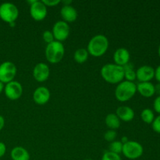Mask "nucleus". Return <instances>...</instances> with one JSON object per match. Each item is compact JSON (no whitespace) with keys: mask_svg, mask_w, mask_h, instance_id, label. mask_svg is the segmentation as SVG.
<instances>
[{"mask_svg":"<svg viewBox=\"0 0 160 160\" xmlns=\"http://www.w3.org/2000/svg\"><path fill=\"white\" fill-rule=\"evenodd\" d=\"M131 58V54L129 51L125 48H119L114 52L113 60L115 64L123 67L128 63Z\"/></svg>","mask_w":160,"mask_h":160,"instance_id":"obj_14","label":"nucleus"},{"mask_svg":"<svg viewBox=\"0 0 160 160\" xmlns=\"http://www.w3.org/2000/svg\"><path fill=\"white\" fill-rule=\"evenodd\" d=\"M102 160H122V159L119 154L107 151L103 154Z\"/></svg>","mask_w":160,"mask_h":160,"instance_id":"obj_23","label":"nucleus"},{"mask_svg":"<svg viewBox=\"0 0 160 160\" xmlns=\"http://www.w3.org/2000/svg\"><path fill=\"white\" fill-rule=\"evenodd\" d=\"M136 78L140 82H150L155 78V69L151 66H142L136 70Z\"/></svg>","mask_w":160,"mask_h":160,"instance_id":"obj_12","label":"nucleus"},{"mask_svg":"<svg viewBox=\"0 0 160 160\" xmlns=\"http://www.w3.org/2000/svg\"><path fill=\"white\" fill-rule=\"evenodd\" d=\"M158 53H159V57H160V45H159V49H158Z\"/></svg>","mask_w":160,"mask_h":160,"instance_id":"obj_38","label":"nucleus"},{"mask_svg":"<svg viewBox=\"0 0 160 160\" xmlns=\"http://www.w3.org/2000/svg\"><path fill=\"white\" fill-rule=\"evenodd\" d=\"M17 69L15 64L11 61H5L0 64V81L7 84L13 81Z\"/></svg>","mask_w":160,"mask_h":160,"instance_id":"obj_7","label":"nucleus"},{"mask_svg":"<svg viewBox=\"0 0 160 160\" xmlns=\"http://www.w3.org/2000/svg\"><path fill=\"white\" fill-rule=\"evenodd\" d=\"M128 141H129V140H128V137H126V136H123V137H122L121 141H120V142H121L122 143H123V144L127 143V142H128Z\"/></svg>","mask_w":160,"mask_h":160,"instance_id":"obj_34","label":"nucleus"},{"mask_svg":"<svg viewBox=\"0 0 160 160\" xmlns=\"http://www.w3.org/2000/svg\"><path fill=\"white\" fill-rule=\"evenodd\" d=\"M6 96L10 100H17L23 94V87L21 84L17 81H12L6 84L4 87Z\"/></svg>","mask_w":160,"mask_h":160,"instance_id":"obj_9","label":"nucleus"},{"mask_svg":"<svg viewBox=\"0 0 160 160\" xmlns=\"http://www.w3.org/2000/svg\"><path fill=\"white\" fill-rule=\"evenodd\" d=\"M42 2L46 6H55L61 2L60 0H42Z\"/></svg>","mask_w":160,"mask_h":160,"instance_id":"obj_29","label":"nucleus"},{"mask_svg":"<svg viewBox=\"0 0 160 160\" xmlns=\"http://www.w3.org/2000/svg\"><path fill=\"white\" fill-rule=\"evenodd\" d=\"M45 53L48 62L51 63H58L63 58L65 48L62 42L55 40L51 43L47 44Z\"/></svg>","mask_w":160,"mask_h":160,"instance_id":"obj_4","label":"nucleus"},{"mask_svg":"<svg viewBox=\"0 0 160 160\" xmlns=\"http://www.w3.org/2000/svg\"><path fill=\"white\" fill-rule=\"evenodd\" d=\"M153 107H154L155 111L160 115V95H158L154 100L153 102Z\"/></svg>","mask_w":160,"mask_h":160,"instance_id":"obj_28","label":"nucleus"},{"mask_svg":"<svg viewBox=\"0 0 160 160\" xmlns=\"http://www.w3.org/2000/svg\"><path fill=\"white\" fill-rule=\"evenodd\" d=\"M70 26L68 23L65 22L64 20H59L56 22L52 27V32L54 38L56 41L62 42V41H65L70 34Z\"/></svg>","mask_w":160,"mask_h":160,"instance_id":"obj_8","label":"nucleus"},{"mask_svg":"<svg viewBox=\"0 0 160 160\" xmlns=\"http://www.w3.org/2000/svg\"><path fill=\"white\" fill-rule=\"evenodd\" d=\"M30 14L34 20L41 21L47 16V6L42 1L36 0L35 2L30 6Z\"/></svg>","mask_w":160,"mask_h":160,"instance_id":"obj_10","label":"nucleus"},{"mask_svg":"<svg viewBox=\"0 0 160 160\" xmlns=\"http://www.w3.org/2000/svg\"><path fill=\"white\" fill-rule=\"evenodd\" d=\"M124 78H126V81L134 82L136 78V71L134 69H129V70H124Z\"/></svg>","mask_w":160,"mask_h":160,"instance_id":"obj_24","label":"nucleus"},{"mask_svg":"<svg viewBox=\"0 0 160 160\" xmlns=\"http://www.w3.org/2000/svg\"><path fill=\"white\" fill-rule=\"evenodd\" d=\"M109 48V40L104 34H96L89 41L88 44V52L95 57L104 55Z\"/></svg>","mask_w":160,"mask_h":160,"instance_id":"obj_2","label":"nucleus"},{"mask_svg":"<svg viewBox=\"0 0 160 160\" xmlns=\"http://www.w3.org/2000/svg\"><path fill=\"white\" fill-rule=\"evenodd\" d=\"M155 78L160 83V65L155 70Z\"/></svg>","mask_w":160,"mask_h":160,"instance_id":"obj_31","label":"nucleus"},{"mask_svg":"<svg viewBox=\"0 0 160 160\" xmlns=\"http://www.w3.org/2000/svg\"><path fill=\"white\" fill-rule=\"evenodd\" d=\"M62 2L64 3V5H71L72 3V1L71 0H64V1H62Z\"/></svg>","mask_w":160,"mask_h":160,"instance_id":"obj_36","label":"nucleus"},{"mask_svg":"<svg viewBox=\"0 0 160 160\" xmlns=\"http://www.w3.org/2000/svg\"><path fill=\"white\" fill-rule=\"evenodd\" d=\"M123 149V143L120 141H113L109 145V151L120 155Z\"/></svg>","mask_w":160,"mask_h":160,"instance_id":"obj_22","label":"nucleus"},{"mask_svg":"<svg viewBox=\"0 0 160 160\" xmlns=\"http://www.w3.org/2000/svg\"><path fill=\"white\" fill-rule=\"evenodd\" d=\"M42 38L47 44H49L52 42L53 41H55L52 32V31H48V30L44 31L43 34H42Z\"/></svg>","mask_w":160,"mask_h":160,"instance_id":"obj_26","label":"nucleus"},{"mask_svg":"<svg viewBox=\"0 0 160 160\" xmlns=\"http://www.w3.org/2000/svg\"><path fill=\"white\" fill-rule=\"evenodd\" d=\"M60 15L67 23L73 22L78 18V11L71 5H63L60 9Z\"/></svg>","mask_w":160,"mask_h":160,"instance_id":"obj_15","label":"nucleus"},{"mask_svg":"<svg viewBox=\"0 0 160 160\" xmlns=\"http://www.w3.org/2000/svg\"><path fill=\"white\" fill-rule=\"evenodd\" d=\"M144 152L143 146L135 141H128L123 145L122 153L129 159H137L142 156Z\"/></svg>","mask_w":160,"mask_h":160,"instance_id":"obj_6","label":"nucleus"},{"mask_svg":"<svg viewBox=\"0 0 160 160\" xmlns=\"http://www.w3.org/2000/svg\"><path fill=\"white\" fill-rule=\"evenodd\" d=\"M105 123L110 130H117L120 127V120L116 113H109L106 117Z\"/></svg>","mask_w":160,"mask_h":160,"instance_id":"obj_19","label":"nucleus"},{"mask_svg":"<svg viewBox=\"0 0 160 160\" xmlns=\"http://www.w3.org/2000/svg\"><path fill=\"white\" fill-rule=\"evenodd\" d=\"M116 114L120 120L124 122L131 121L134 117V111L128 106H119L116 110Z\"/></svg>","mask_w":160,"mask_h":160,"instance_id":"obj_16","label":"nucleus"},{"mask_svg":"<svg viewBox=\"0 0 160 160\" xmlns=\"http://www.w3.org/2000/svg\"><path fill=\"white\" fill-rule=\"evenodd\" d=\"M101 75L109 84H119L123 81L124 70L123 67L115 63H106L101 68Z\"/></svg>","mask_w":160,"mask_h":160,"instance_id":"obj_1","label":"nucleus"},{"mask_svg":"<svg viewBox=\"0 0 160 160\" xmlns=\"http://www.w3.org/2000/svg\"><path fill=\"white\" fill-rule=\"evenodd\" d=\"M88 55L89 53L86 48H80L75 51L73 58H74V60L78 63H84L88 59Z\"/></svg>","mask_w":160,"mask_h":160,"instance_id":"obj_20","label":"nucleus"},{"mask_svg":"<svg viewBox=\"0 0 160 160\" xmlns=\"http://www.w3.org/2000/svg\"><path fill=\"white\" fill-rule=\"evenodd\" d=\"M12 160H30V154L28 150L21 146L14 147L10 152Z\"/></svg>","mask_w":160,"mask_h":160,"instance_id":"obj_18","label":"nucleus"},{"mask_svg":"<svg viewBox=\"0 0 160 160\" xmlns=\"http://www.w3.org/2000/svg\"><path fill=\"white\" fill-rule=\"evenodd\" d=\"M137 92L145 98H150L156 94L155 85L151 82H139L137 84Z\"/></svg>","mask_w":160,"mask_h":160,"instance_id":"obj_17","label":"nucleus"},{"mask_svg":"<svg viewBox=\"0 0 160 160\" xmlns=\"http://www.w3.org/2000/svg\"><path fill=\"white\" fill-rule=\"evenodd\" d=\"M6 152V146L4 142H0V158L2 157Z\"/></svg>","mask_w":160,"mask_h":160,"instance_id":"obj_30","label":"nucleus"},{"mask_svg":"<svg viewBox=\"0 0 160 160\" xmlns=\"http://www.w3.org/2000/svg\"><path fill=\"white\" fill-rule=\"evenodd\" d=\"M152 127L155 132L160 134V115L154 119L153 122L152 123Z\"/></svg>","mask_w":160,"mask_h":160,"instance_id":"obj_27","label":"nucleus"},{"mask_svg":"<svg viewBox=\"0 0 160 160\" xmlns=\"http://www.w3.org/2000/svg\"><path fill=\"white\" fill-rule=\"evenodd\" d=\"M9 26H10V27H14V26H15V24H16V22H12V23H9Z\"/></svg>","mask_w":160,"mask_h":160,"instance_id":"obj_37","label":"nucleus"},{"mask_svg":"<svg viewBox=\"0 0 160 160\" xmlns=\"http://www.w3.org/2000/svg\"><path fill=\"white\" fill-rule=\"evenodd\" d=\"M155 91H156V93L159 94V95H160V83L155 86Z\"/></svg>","mask_w":160,"mask_h":160,"instance_id":"obj_33","label":"nucleus"},{"mask_svg":"<svg viewBox=\"0 0 160 160\" xmlns=\"http://www.w3.org/2000/svg\"><path fill=\"white\" fill-rule=\"evenodd\" d=\"M50 91L45 86H40L34 90L33 93V100L38 105H44L50 99Z\"/></svg>","mask_w":160,"mask_h":160,"instance_id":"obj_13","label":"nucleus"},{"mask_svg":"<svg viewBox=\"0 0 160 160\" xmlns=\"http://www.w3.org/2000/svg\"><path fill=\"white\" fill-rule=\"evenodd\" d=\"M137 92V84L134 82L123 81L117 84L115 89V97L120 102L131 99Z\"/></svg>","mask_w":160,"mask_h":160,"instance_id":"obj_3","label":"nucleus"},{"mask_svg":"<svg viewBox=\"0 0 160 160\" xmlns=\"http://www.w3.org/2000/svg\"><path fill=\"white\" fill-rule=\"evenodd\" d=\"M50 75V70L48 66L45 62H38L33 69V77L38 82H44Z\"/></svg>","mask_w":160,"mask_h":160,"instance_id":"obj_11","label":"nucleus"},{"mask_svg":"<svg viewBox=\"0 0 160 160\" xmlns=\"http://www.w3.org/2000/svg\"><path fill=\"white\" fill-rule=\"evenodd\" d=\"M19 16V9L12 2H3L0 5V19L4 22L10 23L16 22Z\"/></svg>","mask_w":160,"mask_h":160,"instance_id":"obj_5","label":"nucleus"},{"mask_svg":"<svg viewBox=\"0 0 160 160\" xmlns=\"http://www.w3.org/2000/svg\"><path fill=\"white\" fill-rule=\"evenodd\" d=\"M117 136V131H114V130H108L107 131H106V133L104 134V138L105 140L107 141V142H112L113 141H115L116 138Z\"/></svg>","mask_w":160,"mask_h":160,"instance_id":"obj_25","label":"nucleus"},{"mask_svg":"<svg viewBox=\"0 0 160 160\" xmlns=\"http://www.w3.org/2000/svg\"><path fill=\"white\" fill-rule=\"evenodd\" d=\"M141 118L145 123L150 124V123H152L155 119L154 112L150 109H143L141 112Z\"/></svg>","mask_w":160,"mask_h":160,"instance_id":"obj_21","label":"nucleus"},{"mask_svg":"<svg viewBox=\"0 0 160 160\" xmlns=\"http://www.w3.org/2000/svg\"><path fill=\"white\" fill-rule=\"evenodd\" d=\"M5 126V119L2 116L0 115V131L2 130V128Z\"/></svg>","mask_w":160,"mask_h":160,"instance_id":"obj_32","label":"nucleus"},{"mask_svg":"<svg viewBox=\"0 0 160 160\" xmlns=\"http://www.w3.org/2000/svg\"><path fill=\"white\" fill-rule=\"evenodd\" d=\"M4 84H3V83H2L1 81H0V94L2 93V92H3V91H4Z\"/></svg>","mask_w":160,"mask_h":160,"instance_id":"obj_35","label":"nucleus"}]
</instances>
